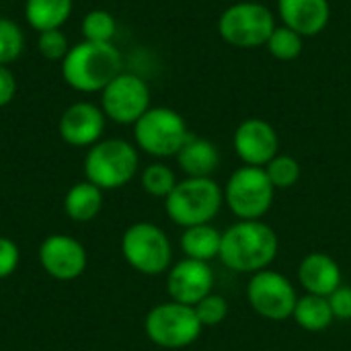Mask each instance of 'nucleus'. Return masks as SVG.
I'll return each mask as SVG.
<instances>
[{
	"label": "nucleus",
	"mask_w": 351,
	"mask_h": 351,
	"mask_svg": "<svg viewBox=\"0 0 351 351\" xmlns=\"http://www.w3.org/2000/svg\"><path fill=\"white\" fill-rule=\"evenodd\" d=\"M103 113L117 123H136L150 109V88L136 76L121 72L103 88Z\"/></svg>",
	"instance_id": "nucleus-11"
},
{
	"label": "nucleus",
	"mask_w": 351,
	"mask_h": 351,
	"mask_svg": "<svg viewBox=\"0 0 351 351\" xmlns=\"http://www.w3.org/2000/svg\"><path fill=\"white\" fill-rule=\"evenodd\" d=\"M193 308H195V315H197L202 327H216L228 317V302L224 296H218V294L206 296Z\"/></svg>",
	"instance_id": "nucleus-28"
},
{
	"label": "nucleus",
	"mask_w": 351,
	"mask_h": 351,
	"mask_svg": "<svg viewBox=\"0 0 351 351\" xmlns=\"http://www.w3.org/2000/svg\"><path fill=\"white\" fill-rule=\"evenodd\" d=\"M39 259L43 269L56 280H74L84 271L86 265V253L82 245L62 234H53L41 245Z\"/></svg>",
	"instance_id": "nucleus-14"
},
{
	"label": "nucleus",
	"mask_w": 351,
	"mask_h": 351,
	"mask_svg": "<svg viewBox=\"0 0 351 351\" xmlns=\"http://www.w3.org/2000/svg\"><path fill=\"white\" fill-rule=\"evenodd\" d=\"M265 47H267V51L276 60H280V62H292V60H296L302 53V49H304V37L298 35L296 31H292V29H288V27L282 25V27H276L274 29V33L269 35Z\"/></svg>",
	"instance_id": "nucleus-23"
},
{
	"label": "nucleus",
	"mask_w": 351,
	"mask_h": 351,
	"mask_svg": "<svg viewBox=\"0 0 351 351\" xmlns=\"http://www.w3.org/2000/svg\"><path fill=\"white\" fill-rule=\"evenodd\" d=\"M333 317L337 321H350L351 319V286H339L331 296H327Z\"/></svg>",
	"instance_id": "nucleus-30"
},
{
	"label": "nucleus",
	"mask_w": 351,
	"mask_h": 351,
	"mask_svg": "<svg viewBox=\"0 0 351 351\" xmlns=\"http://www.w3.org/2000/svg\"><path fill=\"white\" fill-rule=\"evenodd\" d=\"M115 19L109 10H90L84 21H82V33L84 41H95V43H111L115 35Z\"/></svg>",
	"instance_id": "nucleus-25"
},
{
	"label": "nucleus",
	"mask_w": 351,
	"mask_h": 351,
	"mask_svg": "<svg viewBox=\"0 0 351 351\" xmlns=\"http://www.w3.org/2000/svg\"><path fill=\"white\" fill-rule=\"evenodd\" d=\"M276 27L274 12L259 0H239L224 8L218 19L220 37L239 49L265 45Z\"/></svg>",
	"instance_id": "nucleus-4"
},
{
	"label": "nucleus",
	"mask_w": 351,
	"mask_h": 351,
	"mask_svg": "<svg viewBox=\"0 0 351 351\" xmlns=\"http://www.w3.org/2000/svg\"><path fill=\"white\" fill-rule=\"evenodd\" d=\"M19 263V249L10 239L0 237V278H8Z\"/></svg>",
	"instance_id": "nucleus-31"
},
{
	"label": "nucleus",
	"mask_w": 351,
	"mask_h": 351,
	"mask_svg": "<svg viewBox=\"0 0 351 351\" xmlns=\"http://www.w3.org/2000/svg\"><path fill=\"white\" fill-rule=\"evenodd\" d=\"M278 234L261 220H241L222 232L220 261L237 274L267 269L278 255Z\"/></svg>",
	"instance_id": "nucleus-1"
},
{
	"label": "nucleus",
	"mask_w": 351,
	"mask_h": 351,
	"mask_svg": "<svg viewBox=\"0 0 351 351\" xmlns=\"http://www.w3.org/2000/svg\"><path fill=\"white\" fill-rule=\"evenodd\" d=\"M105 128V113L93 103H74L60 119V136L72 146L95 144Z\"/></svg>",
	"instance_id": "nucleus-16"
},
{
	"label": "nucleus",
	"mask_w": 351,
	"mask_h": 351,
	"mask_svg": "<svg viewBox=\"0 0 351 351\" xmlns=\"http://www.w3.org/2000/svg\"><path fill=\"white\" fill-rule=\"evenodd\" d=\"M14 93H16V80L12 72L0 64V107L8 105L14 99Z\"/></svg>",
	"instance_id": "nucleus-32"
},
{
	"label": "nucleus",
	"mask_w": 351,
	"mask_h": 351,
	"mask_svg": "<svg viewBox=\"0 0 351 351\" xmlns=\"http://www.w3.org/2000/svg\"><path fill=\"white\" fill-rule=\"evenodd\" d=\"M189 136L187 121L171 107H150L134 123V138L138 146L158 158L177 156Z\"/></svg>",
	"instance_id": "nucleus-6"
},
{
	"label": "nucleus",
	"mask_w": 351,
	"mask_h": 351,
	"mask_svg": "<svg viewBox=\"0 0 351 351\" xmlns=\"http://www.w3.org/2000/svg\"><path fill=\"white\" fill-rule=\"evenodd\" d=\"M37 47L43 58L47 60H64L68 53V39L60 29H49L39 33Z\"/></svg>",
	"instance_id": "nucleus-29"
},
{
	"label": "nucleus",
	"mask_w": 351,
	"mask_h": 351,
	"mask_svg": "<svg viewBox=\"0 0 351 351\" xmlns=\"http://www.w3.org/2000/svg\"><path fill=\"white\" fill-rule=\"evenodd\" d=\"M247 298L251 308L267 321H286L294 315L298 294L292 282L271 269L253 274L247 286Z\"/></svg>",
	"instance_id": "nucleus-10"
},
{
	"label": "nucleus",
	"mask_w": 351,
	"mask_h": 351,
	"mask_svg": "<svg viewBox=\"0 0 351 351\" xmlns=\"http://www.w3.org/2000/svg\"><path fill=\"white\" fill-rule=\"evenodd\" d=\"M25 47V35L21 27L8 19H0V64L14 62Z\"/></svg>",
	"instance_id": "nucleus-27"
},
{
	"label": "nucleus",
	"mask_w": 351,
	"mask_h": 351,
	"mask_svg": "<svg viewBox=\"0 0 351 351\" xmlns=\"http://www.w3.org/2000/svg\"><path fill=\"white\" fill-rule=\"evenodd\" d=\"M292 319L296 321L298 327L311 333L325 331L335 321L329 300L325 296H315V294H306L298 298Z\"/></svg>",
	"instance_id": "nucleus-20"
},
{
	"label": "nucleus",
	"mask_w": 351,
	"mask_h": 351,
	"mask_svg": "<svg viewBox=\"0 0 351 351\" xmlns=\"http://www.w3.org/2000/svg\"><path fill=\"white\" fill-rule=\"evenodd\" d=\"M222 245V232L214 228L212 224H197L185 228L181 237V249L187 255V259L195 261H212L220 255Z\"/></svg>",
	"instance_id": "nucleus-19"
},
{
	"label": "nucleus",
	"mask_w": 351,
	"mask_h": 351,
	"mask_svg": "<svg viewBox=\"0 0 351 351\" xmlns=\"http://www.w3.org/2000/svg\"><path fill=\"white\" fill-rule=\"evenodd\" d=\"M101 189L97 185H93L90 181L88 183H78L74 185L68 195H66V212L70 218L78 220V222H86L90 218H95L101 210Z\"/></svg>",
	"instance_id": "nucleus-22"
},
{
	"label": "nucleus",
	"mask_w": 351,
	"mask_h": 351,
	"mask_svg": "<svg viewBox=\"0 0 351 351\" xmlns=\"http://www.w3.org/2000/svg\"><path fill=\"white\" fill-rule=\"evenodd\" d=\"M125 261L146 276H158L169 269L173 247L169 237L154 224L138 222L130 226L121 241Z\"/></svg>",
	"instance_id": "nucleus-9"
},
{
	"label": "nucleus",
	"mask_w": 351,
	"mask_h": 351,
	"mask_svg": "<svg viewBox=\"0 0 351 351\" xmlns=\"http://www.w3.org/2000/svg\"><path fill=\"white\" fill-rule=\"evenodd\" d=\"M86 177L99 189L125 185L138 171V152L125 140H105L90 148L84 162Z\"/></svg>",
	"instance_id": "nucleus-7"
},
{
	"label": "nucleus",
	"mask_w": 351,
	"mask_h": 351,
	"mask_svg": "<svg viewBox=\"0 0 351 351\" xmlns=\"http://www.w3.org/2000/svg\"><path fill=\"white\" fill-rule=\"evenodd\" d=\"M232 146L243 165L265 167L280 152V138L276 128L259 117H251L239 123L234 130Z\"/></svg>",
	"instance_id": "nucleus-12"
},
{
	"label": "nucleus",
	"mask_w": 351,
	"mask_h": 351,
	"mask_svg": "<svg viewBox=\"0 0 351 351\" xmlns=\"http://www.w3.org/2000/svg\"><path fill=\"white\" fill-rule=\"evenodd\" d=\"M278 16L304 39L317 37L331 21V4L329 0H278Z\"/></svg>",
	"instance_id": "nucleus-15"
},
{
	"label": "nucleus",
	"mask_w": 351,
	"mask_h": 351,
	"mask_svg": "<svg viewBox=\"0 0 351 351\" xmlns=\"http://www.w3.org/2000/svg\"><path fill=\"white\" fill-rule=\"evenodd\" d=\"M202 323L193 306L167 302L154 306L146 317V335L152 343L167 350H181L191 346L199 333Z\"/></svg>",
	"instance_id": "nucleus-8"
},
{
	"label": "nucleus",
	"mask_w": 351,
	"mask_h": 351,
	"mask_svg": "<svg viewBox=\"0 0 351 351\" xmlns=\"http://www.w3.org/2000/svg\"><path fill=\"white\" fill-rule=\"evenodd\" d=\"M276 187L263 167L243 165L237 169L224 187V204L239 220H259L274 204Z\"/></svg>",
	"instance_id": "nucleus-5"
},
{
	"label": "nucleus",
	"mask_w": 351,
	"mask_h": 351,
	"mask_svg": "<svg viewBox=\"0 0 351 351\" xmlns=\"http://www.w3.org/2000/svg\"><path fill=\"white\" fill-rule=\"evenodd\" d=\"M224 204V189L212 177H187L169 193L165 208L169 218L183 226L210 224Z\"/></svg>",
	"instance_id": "nucleus-3"
},
{
	"label": "nucleus",
	"mask_w": 351,
	"mask_h": 351,
	"mask_svg": "<svg viewBox=\"0 0 351 351\" xmlns=\"http://www.w3.org/2000/svg\"><path fill=\"white\" fill-rule=\"evenodd\" d=\"M265 173L271 181V185L276 189H290L294 187L298 181H300V175H302V169H300V162L290 156V154H278L274 156L265 167Z\"/></svg>",
	"instance_id": "nucleus-24"
},
{
	"label": "nucleus",
	"mask_w": 351,
	"mask_h": 351,
	"mask_svg": "<svg viewBox=\"0 0 351 351\" xmlns=\"http://www.w3.org/2000/svg\"><path fill=\"white\" fill-rule=\"evenodd\" d=\"M177 162L187 177H212L220 167V152L214 142L191 134L177 152Z\"/></svg>",
	"instance_id": "nucleus-18"
},
{
	"label": "nucleus",
	"mask_w": 351,
	"mask_h": 351,
	"mask_svg": "<svg viewBox=\"0 0 351 351\" xmlns=\"http://www.w3.org/2000/svg\"><path fill=\"white\" fill-rule=\"evenodd\" d=\"M121 68L123 58L113 43L82 41L68 49L62 64V74L72 88L80 93H97L119 76Z\"/></svg>",
	"instance_id": "nucleus-2"
},
{
	"label": "nucleus",
	"mask_w": 351,
	"mask_h": 351,
	"mask_svg": "<svg viewBox=\"0 0 351 351\" xmlns=\"http://www.w3.org/2000/svg\"><path fill=\"white\" fill-rule=\"evenodd\" d=\"M72 12V0H27L25 16L33 29L49 31L60 29Z\"/></svg>",
	"instance_id": "nucleus-21"
},
{
	"label": "nucleus",
	"mask_w": 351,
	"mask_h": 351,
	"mask_svg": "<svg viewBox=\"0 0 351 351\" xmlns=\"http://www.w3.org/2000/svg\"><path fill=\"white\" fill-rule=\"evenodd\" d=\"M298 282L306 294L327 298L341 286V267L327 253H308L298 265Z\"/></svg>",
	"instance_id": "nucleus-17"
},
{
	"label": "nucleus",
	"mask_w": 351,
	"mask_h": 351,
	"mask_svg": "<svg viewBox=\"0 0 351 351\" xmlns=\"http://www.w3.org/2000/svg\"><path fill=\"white\" fill-rule=\"evenodd\" d=\"M214 271L206 261L185 259L169 271L167 290L173 302L195 306L206 296L212 294Z\"/></svg>",
	"instance_id": "nucleus-13"
},
{
	"label": "nucleus",
	"mask_w": 351,
	"mask_h": 351,
	"mask_svg": "<svg viewBox=\"0 0 351 351\" xmlns=\"http://www.w3.org/2000/svg\"><path fill=\"white\" fill-rule=\"evenodd\" d=\"M177 179L175 173L162 165V162H154L150 167H146V171L142 173V187L146 189V193L154 195V197H169V193L175 189Z\"/></svg>",
	"instance_id": "nucleus-26"
}]
</instances>
